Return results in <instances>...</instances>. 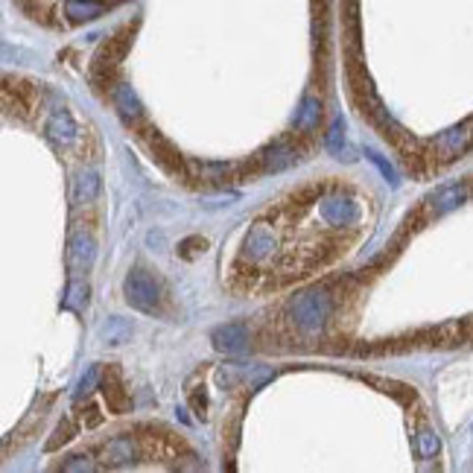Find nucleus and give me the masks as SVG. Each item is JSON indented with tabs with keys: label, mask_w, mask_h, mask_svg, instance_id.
Returning <instances> with one entry per match:
<instances>
[{
	"label": "nucleus",
	"mask_w": 473,
	"mask_h": 473,
	"mask_svg": "<svg viewBox=\"0 0 473 473\" xmlns=\"http://www.w3.org/2000/svg\"><path fill=\"white\" fill-rule=\"evenodd\" d=\"M275 249V231L266 225V222H257L249 236H246V243H243V251L246 257L251 260V263H263V260L272 254Z\"/></svg>",
	"instance_id": "4"
},
{
	"label": "nucleus",
	"mask_w": 473,
	"mask_h": 473,
	"mask_svg": "<svg viewBox=\"0 0 473 473\" xmlns=\"http://www.w3.org/2000/svg\"><path fill=\"white\" fill-rule=\"evenodd\" d=\"M123 292H126V301L140 313H155L158 310V301H161V290H158V280L147 272V269H132L123 280Z\"/></svg>",
	"instance_id": "1"
},
{
	"label": "nucleus",
	"mask_w": 473,
	"mask_h": 473,
	"mask_svg": "<svg viewBox=\"0 0 473 473\" xmlns=\"http://www.w3.org/2000/svg\"><path fill=\"white\" fill-rule=\"evenodd\" d=\"M319 214L330 222V225H353L360 220V202L351 196H327L319 207Z\"/></svg>",
	"instance_id": "3"
},
{
	"label": "nucleus",
	"mask_w": 473,
	"mask_h": 473,
	"mask_svg": "<svg viewBox=\"0 0 473 473\" xmlns=\"http://www.w3.org/2000/svg\"><path fill=\"white\" fill-rule=\"evenodd\" d=\"M70 433H74V427H70V423H67V421H64V423H59V427H56V433H53V438H50V441H47V450H56V447H59V444L70 441V438H74V435H70Z\"/></svg>",
	"instance_id": "20"
},
{
	"label": "nucleus",
	"mask_w": 473,
	"mask_h": 473,
	"mask_svg": "<svg viewBox=\"0 0 473 473\" xmlns=\"http://www.w3.org/2000/svg\"><path fill=\"white\" fill-rule=\"evenodd\" d=\"M210 339H214V348L222 353H240L249 342V334L243 324H222L210 334Z\"/></svg>",
	"instance_id": "7"
},
{
	"label": "nucleus",
	"mask_w": 473,
	"mask_h": 473,
	"mask_svg": "<svg viewBox=\"0 0 473 473\" xmlns=\"http://www.w3.org/2000/svg\"><path fill=\"white\" fill-rule=\"evenodd\" d=\"M114 106H117V111H120V117H123L126 123H137V120H140V103H137L135 91H132L129 85H117V91H114Z\"/></svg>",
	"instance_id": "9"
},
{
	"label": "nucleus",
	"mask_w": 473,
	"mask_h": 473,
	"mask_svg": "<svg viewBox=\"0 0 473 473\" xmlns=\"http://www.w3.org/2000/svg\"><path fill=\"white\" fill-rule=\"evenodd\" d=\"M97 380H100V368L97 365H93V368H88V374L82 377V380H79V386H76V392H74V397L79 400L82 394H88L93 386H97Z\"/></svg>",
	"instance_id": "19"
},
{
	"label": "nucleus",
	"mask_w": 473,
	"mask_h": 473,
	"mask_svg": "<svg viewBox=\"0 0 473 473\" xmlns=\"http://www.w3.org/2000/svg\"><path fill=\"white\" fill-rule=\"evenodd\" d=\"M137 456V447L132 438H114L108 447H106V459H111V465H126Z\"/></svg>",
	"instance_id": "12"
},
{
	"label": "nucleus",
	"mask_w": 473,
	"mask_h": 473,
	"mask_svg": "<svg viewBox=\"0 0 473 473\" xmlns=\"http://www.w3.org/2000/svg\"><path fill=\"white\" fill-rule=\"evenodd\" d=\"M103 392H106V400H108V406L114 412H126L129 409V397H126V392L120 389V383H117V380L103 383Z\"/></svg>",
	"instance_id": "15"
},
{
	"label": "nucleus",
	"mask_w": 473,
	"mask_h": 473,
	"mask_svg": "<svg viewBox=\"0 0 473 473\" xmlns=\"http://www.w3.org/2000/svg\"><path fill=\"white\" fill-rule=\"evenodd\" d=\"M415 441H418V456L421 459H433L435 453H438V435L433 433V430H421L418 435H415Z\"/></svg>",
	"instance_id": "16"
},
{
	"label": "nucleus",
	"mask_w": 473,
	"mask_h": 473,
	"mask_svg": "<svg viewBox=\"0 0 473 473\" xmlns=\"http://www.w3.org/2000/svg\"><path fill=\"white\" fill-rule=\"evenodd\" d=\"M263 158H266V170H283V167H290V164H295V161H298L295 149H292V147H287V144L272 147Z\"/></svg>",
	"instance_id": "13"
},
{
	"label": "nucleus",
	"mask_w": 473,
	"mask_h": 473,
	"mask_svg": "<svg viewBox=\"0 0 473 473\" xmlns=\"http://www.w3.org/2000/svg\"><path fill=\"white\" fill-rule=\"evenodd\" d=\"M129 334H132V327H129L126 321H120V319H111L108 327H106V339H108V345H123V342L129 339Z\"/></svg>",
	"instance_id": "17"
},
{
	"label": "nucleus",
	"mask_w": 473,
	"mask_h": 473,
	"mask_svg": "<svg viewBox=\"0 0 473 473\" xmlns=\"http://www.w3.org/2000/svg\"><path fill=\"white\" fill-rule=\"evenodd\" d=\"M319 117H321V103L316 97H307L295 114V129L301 132H313L319 126Z\"/></svg>",
	"instance_id": "11"
},
{
	"label": "nucleus",
	"mask_w": 473,
	"mask_h": 473,
	"mask_svg": "<svg viewBox=\"0 0 473 473\" xmlns=\"http://www.w3.org/2000/svg\"><path fill=\"white\" fill-rule=\"evenodd\" d=\"M70 266L85 272L93 266V260H97V243H93V236L85 234V231H76L74 236H70Z\"/></svg>",
	"instance_id": "6"
},
{
	"label": "nucleus",
	"mask_w": 473,
	"mask_h": 473,
	"mask_svg": "<svg viewBox=\"0 0 473 473\" xmlns=\"http://www.w3.org/2000/svg\"><path fill=\"white\" fill-rule=\"evenodd\" d=\"M106 12V6L100 0H64V15L74 21V23H82V21H93Z\"/></svg>",
	"instance_id": "8"
},
{
	"label": "nucleus",
	"mask_w": 473,
	"mask_h": 473,
	"mask_svg": "<svg viewBox=\"0 0 473 473\" xmlns=\"http://www.w3.org/2000/svg\"><path fill=\"white\" fill-rule=\"evenodd\" d=\"M62 470H67V473H74V470H97V465L88 462V456H70L62 465Z\"/></svg>",
	"instance_id": "21"
},
{
	"label": "nucleus",
	"mask_w": 473,
	"mask_h": 473,
	"mask_svg": "<svg viewBox=\"0 0 473 473\" xmlns=\"http://www.w3.org/2000/svg\"><path fill=\"white\" fill-rule=\"evenodd\" d=\"M47 137H50L53 144H59V147L74 144V140L79 137V126H76L74 117H70V111L59 108V111L50 114V120H47Z\"/></svg>",
	"instance_id": "5"
},
{
	"label": "nucleus",
	"mask_w": 473,
	"mask_h": 473,
	"mask_svg": "<svg viewBox=\"0 0 473 473\" xmlns=\"http://www.w3.org/2000/svg\"><path fill=\"white\" fill-rule=\"evenodd\" d=\"M100 187H103V181H100V176L93 170L79 173L74 178V202H93L100 196Z\"/></svg>",
	"instance_id": "10"
},
{
	"label": "nucleus",
	"mask_w": 473,
	"mask_h": 473,
	"mask_svg": "<svg viewBox=\"0 0 473 473\" xmlns=\"http://www.w3.org/2000/svg\"><path fill=\"white\" fill-rule=\"evenodd\" d=\"M368 158H371V161H374V164H377V167H380V170H383V176H386V178H389V181H392V184H394V181H397V178H394V170H392V167H389V164H386V161H383V158H380V155H377V152H368Z\"/></svg>",
	"instance_id": "22"
},
{
	"label": "nucleus",
	"mask_w": 473,
	"mask_h": 473,
	"mask_svg": "<svg viewBox=\"0 0 473 473\" xmlns=\"http://www.w3.org/2000/svg\"><path fill=\"white\" fill-rule=\"evenodd\" d=\"M327 316H330V298L324 292H310L295 304V324L307 334L319 330Z\"/></svg>",
	"instance_id": "2"
},
{
	"label": "nucleus",
	"mask_w": 473,
	"mask_h": 473,
	"mask_svg": "<svg viewBox=\"0 0 473 473\" xmlns=\"http://www.w3.org/2000/svg\"><path fill=\"white\" fill-rule=\"evenodd\" d=\"M85 304H88V287H85V283H70L64 307H67V310H82Z\"/></svg>",
	"instance_id": "18"
},
{
	"label": "nucleus",
	"mask_w": 473,
	"mask_h": 473,
	"mask_svg": "<svg viewBox=\"0 0 473 473\" xmlns=\"http://www.w3.org/2000/svg\"><path fill=\"white\" fill-rule=\"evenodd\" d=\"M190 404H193V409H196L199 415H205V406H207V400H205V392H202V394H199V392H193Z\"/></svg>",
	"instance_id": "23"
},
{
	"label": "nucleus",
	"mask_w": 473,
	"mask_h": 473,
	"mask_svg": "<svg viewBox=\"0 0 473 473\" xmlns=\"http://www.w3.org/2000/svg\"><path fill=\"white\" fill-rule=\"evenodd\" d=\"M324 147H327V152L334 155V158H342V152H345V126H342V120H339V117L334 120V126H330V132H327V140H324Z\"/></svg>",
	"instance_id": "14"
}]
</instances>
